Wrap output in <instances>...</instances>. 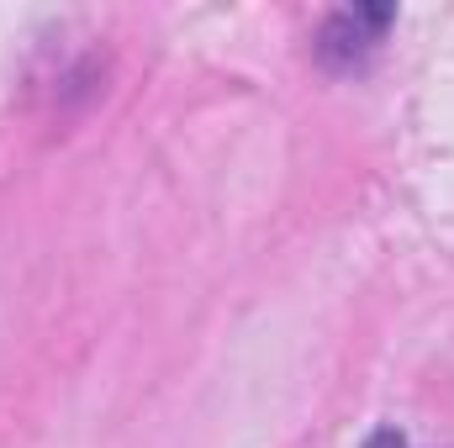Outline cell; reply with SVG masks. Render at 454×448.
Wrapping results in <instances>:
<instances>
[{
    "mask_svg": "<svg viewBox=\"0 0 454 448\" xmlns=\"http://www.w3.org/2000/svg\"><path fill=\"white\" fill-rule=\"evenodd\" d=\"M386 27H391V5H354V11H339V16L323 27L317 53H323L328 64H354L364 48L380 42Z\"/></svg>",
    "mask_w": 454,
    "mask_h": 448,
    "instance_id": "1",
    "label": "cell"
},
{
    "mask_svg": "<svg viewBox=\"0 0 454 448\" xmlns=\"http://www.w3.org/2000/svg\"><path fill=\"white\" fill-rule=\"evenodd\" d=\"M364 448H407V438H402L396 428H375V433L364 438Z\"/></svg>",
    "mask_w": 454,
    "mask_h": 448,
    "instance_id": "2",
    "label": "cell"
}]
</instances>
